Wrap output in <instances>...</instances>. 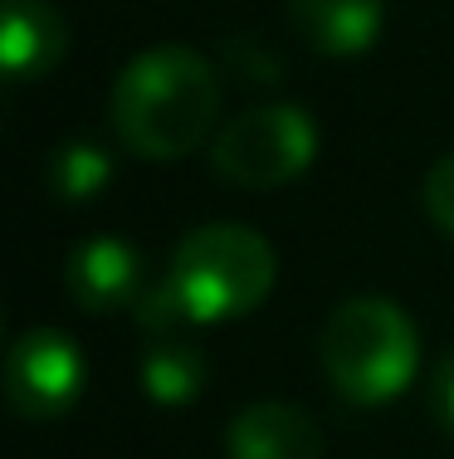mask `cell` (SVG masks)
<instances>
[{
  "label": "cell",
  "mask_w": 454,
  "mask_h": 459,
  "mask_svg": "<svg viewBox=\"0 0 454 459\" xmlns=\"http://www.w3.org/2000/svg\"><path fill=\"white\" fill-rule=\"evenodd\" d=\"M113 181V161L93 142H64L49 157V186L64 201H93L103 186Z\"/></svg>",
  "instance_id": "obj_11"
},
{
  "label": "cell",
  "mask_w": 454,
  "mask_h": 459,
  "mask_svg": "<svg viewBox=\"0 0 454 459\" xmlns=\"http://www.w3.org/2000/svg\"><path fill=\"white\" fill-rule=\"evenodd\" d=\"M142 386L161 406H186L205 386V362L196 347L176 342V337H157L142 352Z\"/></svg>",
  "instance_id": "obj_10"
},
{
  "label": "cell",
  "mask_w": 454,
  "mask_h": 459,
  "mask_svg": "<svg viewBox=\"0 0 454 459\" xmlns=\"http://www.w3.org/2000/svg\"><path fill=\"white\" fill-rule=\"evenodd\" d=\"M313 152H318V127L303 108L259 103L220 127L210 161L225 181L244 186V191H269V186L294 181L313 161Z\"/></svg>",
  "instance_id": "obj_4"
},
{
  "label": "cell",
  "mask_w": 454,
  "mask_h": 459,
  "mask_svg": "<svg viewBox=\"0 0 454 459\" xmlns=\"http://www.w3.org/2000/svg\"><path fill=\"white\" fill-rule=\"evenodd\" d=\"M278 259L250 225H201L176 245L167 283L186 303L191 323H220L254 313L269 299Z\"/></svg>",
  "instance_id": "obj_3"
},
{
  "label": "cell",
  "mask_w": 454,
  "mask_h": 459,
  "mask_svg": "<svg viewBox=\"0 0 454 459\" xmlns=\"http://www.w3.org/2000/svg\"><path fill=\"white\" fill-rule=\"evenodd\" d=\"M142 279V259L127 239H89L69 255V299L89 313L127 303Z\"/></svg>",
  "instance_id": "obj_9"
},
{
  "label": "cell",
  "mask_w": 454,
  "mask_h": 459,
  "mask_svg": "<svg viewBox=\"0 0 454 459\" xmlns=\"http://www.w3.org/2000/svg\"><path fill=\"white\" fill-rule=\"evenodd\" d=\"M430 415L454 435V347L430 371Z\"/></svg>",
  "instance_id": "obj_13"
},
{
  "label": "cell",
  "mask_w": 454,
  "mask_h": 459,
  "mask_svg": "<svg viewBox=\"0 0 454 459\" xmlns=\"http://www.w3.org/2000/svg\"><path fill=\"white\" fill-rule=\"evenodd\" d=\"M288 25L313 49L347 59L376 45L386 25V0H288Z\"/></svg>",
  "instance_id": "obj_7"
},
{
  "label": "cell",
  "mask_w": 454,
  "mask_h": 459,
  "mask_svg": "<svg viewBox=\"0 0 454 459\" xmlns=\"http://www.w3.org/2000/svg\"><path fill=\"white\" fill-rule=\"evenodd\" d=\"M215 117H220V74L186 45L137 54L113 83V127L137 157H186L210 137Z\"/></svg>",
  "instance_id": "obj_1"
},
{
  "label": "cell",
  "mask_w": 454,
  "mask_h": 459,
  "mask_svg": "<svg viewBox=\"0 0 454 459\" xmlns=\"http://www.w3.org/2000/svg\"><path fill=\"white\" fill-rule=\"evenodd\" d=\"M69 49V25L45 0H5L0 15V59L10 79H45Z\"/></svg>",
  "instance_id": "obj_8"
},
{
  "label": "cell",
  "mask_w": 454,
  "mask_h": 459,
  "mask_svg": "<svg viewBox=\"0 0 454 459\" xmlns=\"http://www.w3.org/2000/svg\"><path fill=\"white\" fill-rule=\"evenodd\" d=\"M83 352L54 327H30L5 352V401L25 420H59L83 396Z\"/></svg>",
  "instance_id": "obj_5"
},
{
  "label": "cell",
  "mask_w": 454,
  "mask_h": 459,
  "mask_svg": "<svg viewBox=\"0 0 454 459\" xmlns=\"http://www.w3.org/2000/svg\"><path fill=\"white\" fill-rule=\"evenodd\" d=\"M322 371L356 406L401 396L420 371V333L391 299H347L322 323Z\"/></svg>",
  "instance_id": "obj_2"
},
{
  "label": "cell",
  "mask_w": 454,
  "mask_h": 459,
  "mask_svg": "<svg viewBox=\"0 0 454 459\" xmlns=\"http://www.w3.org/2000/svg\"><path fill=\"white\" fill-rule=\"evenodd\" d=\"M425 211H430V221L454 239V152H445V157L430 167V177H425Z\"/></svg>",
  "instance_id": "obj_12"
},
{
  "label": "cell",
  "mask_w": 454,
  "mask_h": 459,
  "mask_svg": "<svg viewBox=\"0 0 454 459\" xmlns=\"http://www.w3.org/2000/svg\"><path fill=\"white\" fill-rule=\"evenodd\" d=\"M230 459H322V430L294 401H259L225 430Z\"/></svg>",
  "instance_id": "obj_6"
}]
</instances>
